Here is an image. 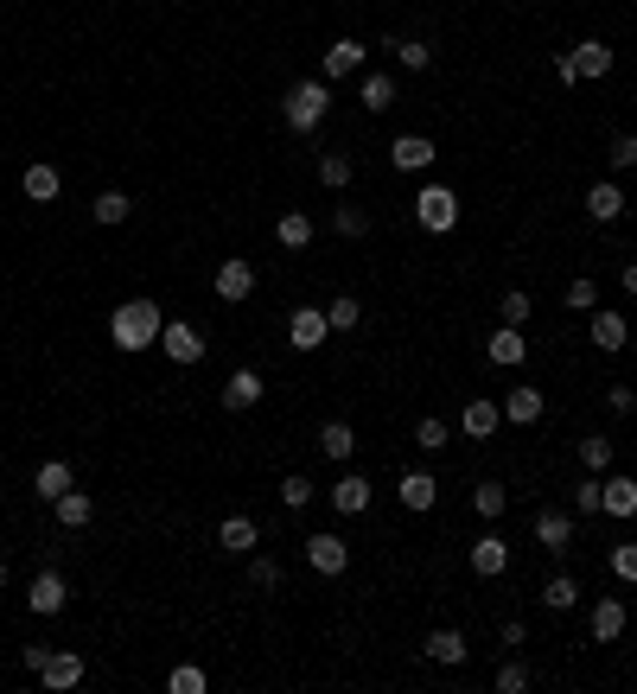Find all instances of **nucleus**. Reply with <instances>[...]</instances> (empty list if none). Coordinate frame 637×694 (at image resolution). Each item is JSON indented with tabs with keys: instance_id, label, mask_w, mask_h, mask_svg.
<instances>
[{
	"instance_id": "f257e3e1",
	"label": "nucleus",
	"mask_w": 637,
	"mask_h": 694,
	"mask_svg": "<svg viewBox=\"0 0 637 694\" xmlns=\"http://www.w3.org/2000/svg\"><path fill=\"white\" fill-rule=\"evenodd\" d=\"M166 332V312L153 306V300H128V306H115L109 312V338H115V351H153Z\"/></svg>"
},
{
	"instance_id": "f03ea898",
	"label": "nucleus",
	"mask_w": 637,
	"mask_h": 694,
	"mask_svg": "<svg viewBox=\"0 0 637 694\" xmlns=\"http://www.w3.org/2000/svg\"><path fill=\"white\" fill-rule=\"evenodd\" d=\"M325 109H332L325 77H300L294 90H287V102H281V115H287V128H294V134H313L319 121H325Z\"/></svg>"
},
{
	"instance_id": "7ed1b4c3",
	"label": "nucleus",
	"mask_w": 637,
	"mask_h": 694,
	"mask_svg": "<svg viewBox=\"0 0 637 694\" xmlns=\"http://www.w3.org/2000/svg\"><path fill=\"white\" fill-rule=\"evenodd\" d=\"M415 223H421V230H434V236L459 230V198L446 192V185H421V198H415Z\"/></svg>"
},
{
	"instance_id": "20e7f679",
	"label": "nucleus",
	"mask_w": 637,
	"mask_h": 694,
	"mask_svg": "<svg viewBox=\"0 0 637 694\" xmlns=\"http://www.w3.org/2000/svg\"><path fill=\"white\" fill-rule=\"evenodd\" d=\"M64 599H71L64 574H58V567H39V574H32V586H26V605H32L39 618H64Z\"/></svg>"
},
{
	"instance_id": "39448f33",
	"label": "nucleus",
	"mask_w": 637,
	"mask_h": 694,
	"mask_svg": "<svg viewBox=\"0 0 637 694\" xmlns=\"http://www.w3.org/2000/svg\"><path fill=\"white\" fill-rule=\"evenodd\" d=\"M160 351L179 363V370H192V363L204 357V338H198V325H185V319H166V332H160Z\"/></svg>"
},
{
	"instance_id": "423d86ee",
	"label": "nucleus",
	"mask_w": 637,
	"mask_h": 694,
	"mask_svg": "<svg viewBox=\"0 0 637 694\" xmlns=\"http://www.w3.org/2000/svg\"><path fill=\"white\" fill-rule=\"evenodd\" d=\"M287 338H294V351H319V344L332 338V319H325L319 306H300L294 319H287Z\"/></svg>"
},
{
	"instance_id": "0eeeda50",
	"label": "nucleus",
	"mask_w": 637,
	"mask_h": 694,
	"mask_svg": "<svg viewBox=\"0 0 637 694\" xmlns=\"http://www.w3.org/2000/svg\"><path fill=\"white\" fill-rule=\"evenodd\" d=\"M434 160H440V147L427 141V134H402V141L389 147V166H395V172H427Z\"/></svg>"
},
{
	"instance_id": "6e6552de",
	"label": "nucleus",
	"mask_w": 637,
	"mask_h": 694,
	"mask_svg": "<svg viewBox=\"0 0 637 694\" xmlns=\"http://www.w3.org/2000/svg\"><path fill=\"white\" fill-rule=\"evenodd\" d=\"M306 561H313V574H325V580H338L344 567H351V548L338 542V535H313L306 542Z\"/></svg>"
},
{
	"instance_id": "1a4fd4ad",
	"label": "nucleus",
	"mask_w": 637,
	"mask_h": 694,
	"mask_svg": "<svg viewBox=\"0 0 637 694\" xmlns=\"http://www.w3.org/2000/svg\"><path fill=\"white\" fill-rule=\"evenodd\" d=\"M255 293V268L243 262V255H230V262L217 268V300H230V306H243Z\"/></svg>"
},
{
	"instance_id": "9d476101",
	"label": "nucleus",
	"mask_w": 637,
	"mask_h": 694,
	"mask_svg": "<svg viewBox=\"0 0 637 694\" xmlns=\"http://www.w3.org/2000/svg\"><path fill=\"white\" fill-rule=\"evenodd\" d=\"M497 408H504V421H516V427H536L542 414H548L542 389H529V383H516V389H510V395H504V402H497Z\"/></svg>"
},
{
	"instance_id": "9b49d317",
	"label": "nucleus",
	"mask_w": 637,
	"mask_h": 694,
	"mask_svg": "<svg viewBox=\"0 0 637 694\" xmlns=\"http://www.w3.org/2000/svg\"><path fill=\"white\" fill-rule=\"evenodd\" d=\"M332 510H338V516H370V478L344 472V478L332 484Z\"/></svg>"
},
{
	"instance_id": "f8f14e48",
	"label": "nucleus",
	"mask_w": 637,
	"mask_h": 694,
	"mask_svg": "<svg viewBox=\"0 0 637 694\" xmlns=\"http://www.w3.org/2000/svg\"><path fill=\"white\" fill-rule=\"evenodd\" d=\"M593 344L599 351H625V338H631V325H625V312H612V306H593Z\"/></svg>"
},
{
	"instance_id": "ddd939ff",
	"label": "nucleus",
	"mask_w": 637,
	"mask_h": 694,
	"mask_svg": "<svg viewBox=\"0 0 637 694\" xmlns=\"http://www.w3.org/2000/svg\"><path fill=\"white\" fill-rule=\"evenodd\" d=\"M567 58H574V77H612V45L606 39H580Z\"/></svg>"
},
{
	"instance_id": "4468645a",
	"label": "nucleus",
	"mask_w": 637,
	"mask_h": 694,
	"mask_svg": "<svg viewBox=\"0 0 637 694\" xmlns=\"http://www.w3.org/2000/svg\"><path fill=\"white\" fill-rule=\"evenodd\" d=\"M32 484H39L45 503H58L64 491H77V472H71V459H45L39 472H32Z\"/></svg>"
},
{
	"instance_id": "2eb2a0df",
	"label": "nucleus",
	"mask_w": 637,
	"mask_h": 694,
	"mask_svg": "<svg viewBox=\"0 0 637 694\" xmlns=\"http://www.w3.org/2000/svg\"><path fill=\"white\" fill-rule=\"evenodd\" d=\"M39 682H45L51 694H64V688H77V682H83V656H71V650H51V663L39 669Z\"/></svg>"
},
{
	"instance_id": "dca6fc26",
	"label": "nucleus",
	"mask_w": 637,
	"mask_h": 694,
	"mask_svg": "<svg viewBox=\"0 0 637 694\" xmlns=\"http://www.w3.org/2000/svg\"><path fill=\"white\" fill-rule=\"evenodd\" d=\"M599 516H637V478H606L599 484Z\"/></svg>"
},
{
	"instance_id": "f3484780",
	"label": "nucleus",
	"mask_w": 637,
	"mask_h": 694,
	"mask_svg": "<svg viewBox=\"0 0 637 694\" xmlns=\"http://www.w3.org/2000/svg\"><path fill=\"white\" fill-rule=\"evenodd\" d=\"M364 58H370L364 39H338L332 51H325V77H357V71H364Z\"/></svg>"
},
{
	"instance_id": "a211bd4d",
	"label": "nucleus",
	"mask_w": 637,
	"mask_h": 694,
	"mask_svg": "<svg viewBox=\"0 0 637 694\" xmlns=\"http://www.w3.org/2000/svg\"><path fill=\"white\" fill-rule=\"evenodd\" d=\"M402 510H434L440 503V484H434V472H402Z\"/></svg>"
},
{
	"instance_id": "6ab92c4d",
	"label": "nucleus",
	"mask_w": 637,
	"mask_h": 694,
	"mask_svg": "<svg viewBox=\"0 0 637 694\" xmlns=\"http://www.w3.org/2000/svg\"><path fill=\"white\" fill-rule=\"evenodd\" d=\"M485 351H491V363H504V370H516V363L529 357V344H523V325H497Z\"/></svg>"
},
{
	"instance_id": "aec40b11",
	"label": "nucleus",
	"mask_w": 637,
	"mask_h": 694,
	"mask_svg": "<svg viewBox=\"0 0 637 694\" xmlns=\"http://www.w3.org/2000/svg\"><path fill=\"white\" fill-rule=\"evenodd\" d=\"M255 535H262V529H255V516H223V523H217V548L223 554H249Z\"/></svg>"
},
{
	"instance_id": "412c9836",
	"label": "nucleus",
	"mask_w": 637,
	"mask_h": 694,
	"mask_svg": "<svg viewBox=\"0 0 637 694\" xmlns=\"http://www.w3.org/2000/svg\"><path fill=\"white\" fill-rule=\"evenodd\" d=\"M497 421H504V408H497V402H472V408H459V433H466V440H491Z\"/></svg>"
},
{
	"instance_id": "4be33fe9",
	"label": "nucleus",
	"mask_w": 637,
	"mask_h": 694,
	"mask_svg": "<svg viewBox=\"0 0 637 694\" xmlns=\"http://www.w3.org/2000/svg\"><path fill=\"white\" fill-rule=\"evenodd\" d=\"M536 542H542L548 554H561L567 542H574V516H567V510H542V516H536Z\"/></svg>"
},
{
	"instance_id": "5701e85b",
	"label": "nucleus",
	"mask_w": 637,
	"mask_h": 694,
	"mask_svg": "<svg viewBox=\"0 0 637 694\" xmlns=\"http://www.w3.org/2000/svg\"><path fill=\"white\" fill-rule=\"evenodd\" d=\"M421 656H427V663H446V669H459V663H466V637H459V631H427Z\"/></svg>"
},
{
	"instance_id": "b1692460",
	"label": "nucleus",
	"mask_w": 637,
	"mask_h": 694,
	"mask_svg": "<svg viewBox=\"0 0 637 694\" xmlns=\"http://www.w3.org/2000/svg\"><path fill=\"white\" fill-rule=\"evenodd\" d=\"M587 217L593 223H618V217H625V192H618L612 179H599L593 192H587Z\"/></svg>"
},
{
	"instance_id": "393cba45",
	"label": "nucleus",
	"mask_w": 637,
	"mask_h": 694,
	"mask_svg": "<svg viewBox=\"0 0 637 694\" xmlns=\"http://www.w3.org/2000/svg\"><path fill=\"white\" fill-rule=\"evenodd\" d=\"M255 402H262V376H255V370H236L230 383H223V408L243 414V408H255Z\"/></svg>"
},
{
	"instance_id": "a878e982",
	"label": "nucleus",
	"mask_w": 637,
	"mask_h": 694,
	"mask_svg": "<svg viewBox=\"0 0 637 694\" xmlns=\"http://www.w3.org/2000/svg\"><path fill=\"white\" fill-rule=\"evenodd\" d=\"M504 567H510V548L497 542V535H485V542H472V574H478V580H497Z\"/></svg>"
},
{
	"instance_id": "bb28decb",
	"label": "nucleus",
	"mask_w": 637,
	"mask_h": 694,
	"mask_svg": "<svg viewBox=\"0 0 637 694\" xmlns=\"http://www.w3.org/2000/svg\"><path fill=\"white\" fill-rule=\"evenodd\" d=\"M593 637L599 644H618V637H625V599H599L593 605Z\"/></svg>"
},
{
	"instance_id": "cd10ccee",
	"label": "nucleus",
	"mask_w": 637,
	"mask_h": 694,
	"mask_svg": "<svg viewBox=\"0 0 637 694\" xmlns=\"http://www.w3.org/2000/svg\"><path fill=\"white\" fill-rule=\"evenodd\" d=\"M20 185H26V198H32V204H51V198L64 192L58 166H45V160H39V166H26V179H20Z\"/></svg>"
},
{
	"instance_id": "c85d7f7f",
	"label": "nucleus",
	"mask_w": 637,
	"mask_h": 694,
	"mask_svg": "<svg viewBox=\"0 0 637 694\" xmlns=\"http://www.w3.org/2000/svg\"><path fill=\"white\" fill-rule=\"evenodd\" d=\"M51 516H58L64 529H90V516H96V503L83 497V491H64L58 503H51Z\"/></svg>"
},
{
	"instance_id": "c756f323",
	"label": "nucleus",
	"mask_w": 637,
	"mask_h": 694,
	"mask_svg": "<svg viewBox=\"0 0 637 694\" xmlns=\"http://www.w3.org/2000/svg\"><path fill=\"white\" fill-rule=\"evenodd\" d=\"M319 453H325V459H351V453H357V433L344 427V421H325V427H319Z\"/></svg>"
},
{
	"instance_id": "7c9ffc66",
	"label": "nucleus",
	"mask_w": 637,
	"mask_h": 694,
	"mask_svg": "<svg viewBox=\"0 0 637 694\" xmlns=\"http://www.w3.org/2000/svg\"><path fill=\"white\" fill-rule=\"evenodd\" d=\"M364 109H370V115L395 109V77H389V71H370V77H364Z\"/></svg>"
},
{
	"instance_id": "2f4dec72",
	"label": "nucleus",
	"mask_w": 637,
	"mask_h": 694,
	"mask_svg": "<svg viewBox=\"0 0 637 694\" xmlns=\"http://www.w3.org/2000/svg\"><path fill=\"white\" fill-rule=\"evenodd\" d=\"M383 51H395V64H402V71H427V64H434V51H427L421 39H389Z\"/></svg>"
},
{
	"instance_id": "473e14b6",
	"label": "nucleus",
	"mask_w": 637,
	"mask_h": 694,
	"mask_svg": "<svg viewBox=\"0 0 637 694\" xmlns=\"http://www.w3.org/2000/svg\"><path fill=\"white\" fill-rule=\"evenodd\" d=\"M274 236H281V249H306V242H313V217H306V211H287Z\"/></svg>"
},
{
	"instance_id": "72a5a7b5",
	"label": "nucleus",
	"mask_w": 637,
	"mask_h": 694,
	"mask_svg": "<svg viewBox=\"0 0 637 694\" xmlns=\"http://www.w3.org/2000/svg\"><path fill=\"white\" fill-rule=\"evenodd\" d=\"M574 599H580V580H574V574H555V580L542 586V605H548V612H567Z\"/></svg>"
},
{
	"instance_id": "f704fd0d",
	"label": "nucleus",
	"mask_w": 637,
	"mask_h": 694,
	"mask_svg": "<svg viewBox=\"0 0 637 694\" xmlns=\"http://www.w3.org/2000/svg\"><path fill=\"white\" fill-rule=\"evenodd\" d=\"M319 185L325 192H344V185H351V160H344V153H319Z\"/></svg>"
},
{
	"instance_id": "c9c22d12",
	"label": "nucleus",
	"mask_w": 637,
	"mask_h": 694,
	"mask_svg": "<svg viewBox=\"0 0 637 694\" xmlns=\"http://www.w3.org/2000/svg\"><path fill=\"white\" fill-rule=\"evenodd\" d=\"M472 510L485 516V523H497V516H504V484H497V478H485V484L472 491Z\"/></svg>"
},
{
	"instance_id": "e433bc0d",
	"label": "nucleus",
	"mask_w": 637,
	"mask_h": 694,
	"mask_svg": "<svg viewBox=\"0 0 637 694\" xmlns=\"http://www.w3.org/2000/svg\"><path fill=\"white\" fill-rule=\"evenodd\" d=\"M128 211H134V204H128L122 192H102V198L90 204V217H96V223H109V230H115V223H128Z\"/></svg>"
},
{
	"instance_id": "4c0bfd02",
	"label": "nucleus",
	"mask_w": 637,
	"mask_h": 694,
	"mask_svg": "<svg viewBox=\"0 0 637 694\" xmlns=\"http://www.w3.org/2000/svg\"><path fill=\"white\" fill-rule=\"evenodd\" d=\"M325 319H332V332H357V325H364V306H357L351 293H344V300L325 306Z\"/></svg>"
},
{
	"instance_id": "58836bf2",
	"label": "nucleus",
	"mask_w": 637,
	"mask_h": 694,
	"mask_svg": "<svg viewBox=\"0 0 637 694\" xmlns=\"http://www.w3.org/2000/svg\"><path fill=\"white\" fill-rule=\"evenodd\" d=\"M580 465H587V472H606L612 465V440L606 433H587V440H580Z\"/></svg>"
},
{
	"instance_id": "ea45409f",
	"label": "nucleus",
	"mask_w": 637,
	"mask_h": 694,
	"mask_svg": "<svg viewBox=\"0 0 637 694\" xmlns=\"http://www.w3.org/2000/svg\"><path fill=\"white\" fill-rule=\"evenodd\" d=\"M497 312H504V325H529V312H536V300H529L523 287H510L504 300H497Z\"/></svg>"
},
{
	"instance_id": "a19ab883",
	"label": "nucleus",
	"mask_w": 637,
	"mask_h": 694,
	"mask_svg": "<svg viewBox=\"0 0 637 694\" xmlns=\"http://www.w3.org/2000/svg\"><path fill=\"white\" fill-rule=\"evenodd\" d=\"M166 688H172V694H204V669H198V663H179V669L166 675Z\"/></svg>"
},
{
	"instance_id": "79ce46f5",
	"label": "nucleus",
	"mask_w": 637,
	"mask_h": 694,
	"mask_svg": "<svg viewBox=\"0 0 637 694\" xmlns=\"http://www.w3.org/2000/svg\"><path fill=\"white\" fill-rule=\"evenodd\" d=\"M415 440L427 446V453H440V446H446V421H440V414H421V421H415Z\"/></svg>"
},
{
	"instance_id": "37998d69",
	"label": "nucleus",
	"mask_w": 637,
	"mask_h": 694,
	"mask_svg": "<svg viewBox=\"0 0 637 694\" xmlns=\"http://www.w3.org/2000/svg\"><path fill=\"white\" fill-rule=\"evenodd\" d=\"M606 567H612L618 580H637V542H618V548L606 554Z\"/></svg>"
},
{
	"instance_id": "c03bdc74",
	"label": "nucleus",
	"mask_w": 637,
	"mask_h": 694,
	"mask_svg": "<svg viewBox=\"0 0 637 694\" xmlns=\"http://www.w3.org/2000/svg\"><path fill=\"white\" fill-rule=\"evenodd\" d=\"M332 223H338V236H370V217L357 211V204H338V217H332Z\"/></svg>"
},
{
	"instance_id": "a18cd8bd",
	"label": "nucleus",
	"mask_w": 637,
	"mask_h": 694,
	"mask_svg": "<svg viewBox=\"0 0 637 694\" xmlns=\"http://www.w3.org/2000/svg\"><path fill=\"white\" fill-rule=\"evenodd\" d=\"M281 503H287V510H300V503H313V478H281Z\"/></svg>"
},
{
	"instance_id": "49530a36",
	"label": "nucleus",
	"mask_w": 637,
	"mask_h": 694,
	"mask_svg": "<svg viewBox=\"0 0 637 694\" xmlns=\"http://www.w3.org/2000/svg\"><path fill=\"white\" fill-rule=\"evenodd\" d=\"M529 688V663H504L497 669V694H523Z\"/></svg>"
},
{
	"instance_id": "de8ad7c7",
	"label": "nucleus",
	"mask_w": 637,
	"mask_h": 694,
	"mask_svg": "<svg viewBox=\"0 0 637 694\" xmlns=\"http://www.w3.org/2000/svg\"><path fill=\"white\" fill-rule=\"evenodd\" d=\"M606 160H612V172H631V166H637V134H618Z\"/></svg>"
},
{
	"instance_id": "09e8293b",
	"label": "nucleus",
	"mask_w": 637,
	"mask_h": 694,
	"mask_svg": "<svg viewBox=\"0 0 637 694\" xmlns=\"http://www.w3.org/2000/svg\"><path fill=\"white\" fill-rule=\"evenodd\" d=\"M567 306H574V312H593V306H599V287L587 281V274H580V281L567 287Z\"/></svg>"
},
{
	"instance_id": "8fccbe9b",
	"label": "nucleus",
	"mask_w": 637,
	"mask_h": 694,
	"mask_svg": "<svg viewBox=\"0 0 637 694\" xmlns=\"http://www.w3.org/2000/svg\"><path fill=\"white\" fill-rule=\"evenodd\" d=\"M574 510H580V516H599V478H587V484L574 491Z\"/></svg>"
},
{
	"instance_id": "3c124183",
	"label": "nucleus",
	"mask_w": 637,
	"mask_h": 694,
	"mask_svg": "<svg viewBox=\"0 0 637 694\" xmlns=\"http://www.w3.org/2000/svg\"><path fill=\"white\" fill-rule=\"evenodd\" d=\"M249 580L255 586H281V567H274V561H249Z\"/></svg>"
},
{
	"instance_id": "603ef678",
	"label": "nucleus",
	"mask_w": 637,
	"mask_h": 694,
	"mask_svg": "<svg viewBox=\"0 0 637 694\" xmlns=\"http://www.w3.org/2000/svg\"><path fill=\"white\" fill-rule=\"evenodd\" d=\"M606 408H618V414H631V408H637V395H631L625 383H618V389H606Z\"/></svg>"
},
{
	"instance_id": "864d4df0",
	"label": "nucleus",
	"mask_w": 637,
	"mask_h": 694,
	"mask_svg": "<svg viewBox=\"0 0 637 694\" xmlns=\"http://www.w3.org/2000/svg\"><path fill=\"white\" fill-rule=\"evenodd\" d=\"M20 663H26V669H32V675H39V669H45V663H51V650H45V644H26V650H20Z\"/></svg>"
},
{
	"instance_id": "5fc2aeb1",
	"label": "nucleus",
	"mask_w": 637,
	"mask_h": 694,
	"mask_svg": "<svg viewBox=\"0 0 637 694\" xmlns=\"http://www.w3.org/2000/svg\"><path fill=\"white\" fill-rule=\"evenodd\" d=\"M497 637H504V644H523L529 631H523V618H504V624H497Z\"/></svg>"
},
{
	"instance_id": "6e6d98bb",
	"label": "nucleus",
	"mask_w": 637,
	"mask_h": 694,
	"mask_svg": "<svg viewBox=\"0 0 637 694\" xmlns=\"http://www.w3.org/2000/svg\"><path fill=\"white\" fill-rule=\"evenodd\" d=\"M625 293H637V255L625 262Z\"/></svg>"
},
{
	"instance_id": "4d7b16f0",
	"label": "nucleus",
	"mask_w": 637,
	"mask_h": 694,
	"mask_svg": "<svg viewBox=\"0 0 637 694\" xmlns=\"http://www.w3.org/2000/svg\"><path fill=\"white\" fill-rule=\"evenodd\" d=\"M0 586H7V567H0Z\"/></svg>"
}]
</instances>
